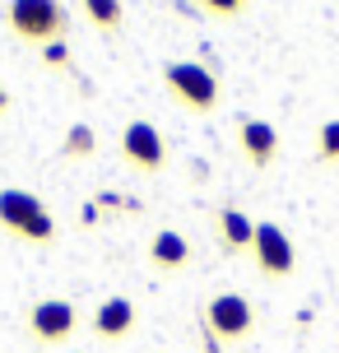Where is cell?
I'll return each instance as SVG.
<instances>
[{
    "mask_svg": "<svg viewBox=\"0 0 339 353\" xmlns=\"http://www.w3.org/2000/svg\"><path fill=\"white\" fill-rule=\"evenodd\" d=\"M74 325H79V312H74V302H65V298H42V302L28 307V335H33L37 344H47V349L65 344V339L74 335Z\"/></svg>",
    "mask_w": 339,
    "mask_h": 353,
    "instance_id": "obj_7",
    "label": "cell"
},
{
    "mask_svg": "<svg viewBox=\"0 0 339 353\" xmlns=\"http://www.w3.org/2000/svg\"><path fill=\"white\" fill-rule=\"evenodd\" d=\"M135 330V302L130 298H107L93 312V335L98 339H125Z\"/></svg>",
    "mask_w": 339,
    "mask_h": 353,
    "instance_id": "obj_11",
    "label": "cell"
},
{
    "mask_svg": "<svg viewBox=\"0 0 339 353\" xmlns=\"http://www.w3.org/2000/svg\"><path fill=\"white\" fill-rule=\"evenodd\" d=\"M205 330L218 344H237V339H247L256 330V307L242 293H214L205 302Z\"/></svg>",
    "mask_w": 339,
    "mask_h": 353,
    "instance_id": "obj_4",
    "label": "cell"
},
{
    "mask_svg": "<svg viewBox=\"0 0 339 353\" xmlns=\"http://www.w3.org/2000/svg\"><path fill=\"white\" fill-rule=\"evenodd\" d=\"M42 65L65 70V65H70V47H65V42H47V47H42Z\"/></svg>",
    "mask_w": 339,
    "mask_h": 353,
    "instance_id": "obj_16",
    "label": "cell"
},
{
    "mask_svg": "<svg viewBox=\"0 0 339 353\" xmlns=\"http://www.w3.org/2000/svg\"><path fill=\"white\" fill-rule=\"evenodd\" d=\"M0 228L10 232V237H19V242H37V247H52L56 237H61L52 210L33 191H19V186L0 191Z\"/></svg>",
    "mask_w": 339,
    "mask_h": 353,
    "instance_id": "obj_1",
    "label": "cell"
},
{
    "mask_svg": "<svg viewBox=\"0 0 339 353\" xmlns=\"http://www.w3.org/2000/svg\"><path fill=\"white\" fill-rule=\"evenodd\" d=\"M200 5H205L214 19H237V14L251 5V0H200Z\"/></svg>",
    "mask_w": 339,
    "mask_h": 353,
    "instance_id": "obj_15",
    "label": "cell"
},
{
    "mask_svg": "<svg viewBox=\"0 0 339 353\" xmlns=\"http://www.w3.org/2000/svg\"><path fill=\"white\" fill-rule=\"evenodd\" d=\"M149 265L163 270V274L186 270V265H191V242H186L177 228H158V232H154V242H149Z\"/></svg>",
    "mask_w": 339,
    "mask_h": 353,
    "instance_id": "obj_10",
    "label": "cell"
},
{
    "mask_svg": "<svg viewBox=\"0 0 339 353\" xmlns=\"http://www.w3.org/2000/svg\"><path fill=\"white\" fill-rule=\"evenodd\" d=\"M10 33L33 47L61 42L70 33V10L61 0H10Z\"/></svg>",
    "mask_w": 339,
    "mask_h": 353,
    "instance_id": "obj_2",
    "label": "cell"
},
{
    "mask_svg": "<svg viewBox=\"0 0 339 353\" xmlns=\"http://www.w3.org/2000/svg\"><path fill=\"white\" fill-rule=\"evenodd\" d=\"M84 14H89V23L98 28V33H116V28L125 23L121 0H84Z\"/></svg>",
    "mask_w": 339,
    "mask_h": 353,
    "instance_id": "obj_13",
    "label": "cell"
},
{
    "mask_svg": "<svg viewBox=\"0 0 339 353\" xmlns=\"http://www.w3.org/2000/svg\"><path fill=\"white\" fill-rule=\"evenodd\" d=\"M98 154V130H93L89 121H74L70 130H65V140H61V159L70 163H84Z\"/></svg>",
    "mask_w": 339,
    "mask_h": 353,
    "instance_id": "obj_12",
    "label": "cell"
},
{
    "mask_svg": "<svg viewBox=\"0 0 339 353\" xmlns=\"http://www.w3.org/2000/svg\"><path fill=\"white\" fill-rule=\"evenodd\" d=\"M163 84L191 112H214L218 107V74L200 61H167L163 65Z\"/></svg>",
    "mask_w": 339,
    "mask_h": 353,
    "instance_id": "obj_3",
    "label": "cell"
},
{
    "mask_svg": "<svg viewBox=\"0 0 339 353\" xmlns=\"http://www.w3.org/2000/svg\"><path fill=\"white\" fill-rule=\"evenodd\" d=\"M5 112H10V93L0 88V117H5Z\"/></svg>",
    "mask_w": 339,
    "mask_h": 353,
    "instance_id": "obj_17",
    "label": "cell"
},
{
    "mask_svg": "<svg viewBox=\"0 0 339 353\" xmlns=\"http://www.w3.org/2000/svg\"><path fill=\"white\" fill-rule=\"evenodd\" d=\"M121 159L144 176L163 172L167 168V140H163V130L154 121H130L121 130Z\"/></svg>",
    "mask_w": 339,
    "mask_h": 353,
    "instance_id": "obj_6",
    "label": "cell"
},
{
    "mask_svg": "<svg viewBox=\"0 0 339 353\" xmlns=\"http://www.w3.org/2000/svg\"><path fill=\"white\" fill-rule=\"evenodd\" d=\"M251 237H256V219L237 205H223L214 214V242L223 256H251Z\"/></svg>",
    "mask_w": 339,
    "mask_h": 353,
    "instance_id": "obj_8",
    "label": "cell"
},
{
    "mask_svg": "<svg viewBox=\"0 0 339 353\" xmlns=\"http://www.w3.org/2000/svg\"><path fill=\"white\" fill-rule=\"evenodd\" d=\"M251 261L265 279H288L298 270V251H293V237H288L279 223H256V237H251Z\"/></svg>",
    "mask_w": 339,
    "mask_h": 353,
    "instance_id": "obj_5",
    "label": "cell"
},
{
    "mask_svg": "<svg viewBox=\"0 0 339 353\" xmlns=\"http://www.w3.org/2000/svg\"><path fill=\"white\" fill-rule=\"evenodd\" d=\"M237 149H242V159L251 163V168H274L279 163V130L269 121H242L237 125Z\"/></svg>",
    "mask_w": 339,
    "mask_h": 353,
    "instance_id": "obj_9",
    "label": "cell"
},
{
    "mask_svg": "<svg viewBox=\"0 0 339 353\" xmlns=\"http://www.w3.org/2000/svg\"><path fill=\"white\" fill-rule=\"evenodd\" d=\"M316 159L339 163V121H321V130H316Z\"/></svg>",
    "mask_w": 339,
    "mask_h": 353,
    "instance_id": "obj_14",
    "label": "cell"
}]
</instances>
